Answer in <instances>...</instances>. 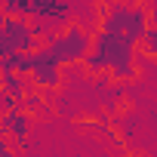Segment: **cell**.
Wrapping results in <instances>:
<instances>
[{
  "instance_id": "obj_1",
  "label": "cell",
  "mask_w": 157,
  "mask_h": 157,
  "mask_svg": "<svg viewBox=\"0 0 157 157\" xmlns=\"http://www.w3.org/2000/svg\"><path fill=\"white\" fill-rule=\"evenodd\" d=\"M136 40L126 31H108L99 28L96 40H93V52L86 56L83 68L99 77V74H111L114 83H129L139 77V65H136Z\"/></svg>"
},
{
  "instance_id": "obj_2",
  "label": "cell",
  "mask_w": 157,
  "mask_h": 157,
  "mask_svg": "<svg viewBox=\"0 0 157 157\" xmlns=\"http://www.w3.org/2000/svg\"><path fill=\"white\" fill-rule=\"evenodd\" d=\"M93 40H96L93 31H86L80 22L71 19V22L62 25V31L52 34L46 43H49V49L56 52V59H59L62 65H83L86 56L93 52Z\"/></svg>"
},
{
  "instance_id": "obj_3",
  "label": "cell",
  "mask_w": 157,
  "mask_h": 157,
  "mask_svg": "<svg viewBox=\"0 0 157 157\" xmlns=\"http://www.w3.org/2000/svg\"><path fill=\"white\" fill-rule=\"evenodd\" d=\"M49 37L43 28L31 25L25 16H3V28H0V56L6 52H34L46 43Z\"/></svg>"
},
{
  "instance_id": "obj_4",
  "label": "cell",
  "mask_w": 157,
  "mask_h": 157,
  "mask_svg": "<svg viewBox=\"0 0 157 157\" xmlns=\"http://www.w3.org/2000/svg\"><path fill=\"white\" fill-rule=\"evenodd\" d=\"M34 56H37V59H34V71H31L34 86L43 90V93L59 90V86H62V68H65V65L56 59V52L49 49V43H43Z\"/></svg>"
},
{
  "instance_id": "obj_5",
  "label": "cell",
  "mask_w": 157,
  "mask_h": 157,
  "mask_svg": "<svg viewBox=\"0 0 157 157\" xmlns=\"http://www.w3.org/2000/svg\"><path fill=\"white\" fill-rule=\"evenodd\" d=\"M28 129H31V120H28V111H25L22 105L13 108V111H3V114H0V136H6L16 148H25Z\"/></svg>"
},
{
  "instance_id": "obj_6",
  "label": "cell",
  "mask_w": 157,
  "mask_h": 157,
  "mask_svg": "<svg viewBox=\"0 0 157 157\" xmlns=\"http://www.w3.org/2000/svg\"><path fill=\"white\" fill-rule=\"evenodd\" d=\"M151 16H154V13H151L148 6L132 3V6H129V16H126V28H123V31H126L136 43H142V40H145V34H148V28H151Z\"/></svg>"
},
{
  "instance_id": "obj_7",
  "label": "cell",
  "mask_w": 157,
  "mask_h": 157,
  "mask_svg": "<svg viewBox=\"0 0 157 157\" xmlns=\"http://www.w3.org/2000/svg\"><path fill=\"white\" fill-rule=\"evenodd\" d=\"M31 86H34L31 74H19V71H0V90H3V93H10L13 99H19V105H22V99L31 93Z\"/></svg>"
},
{
  "instance_id": "obj_8",
  "label": "cell",
  "mask_w": 157,
  "mask_h": 157,
  "mask_svg": "<svg viewBox=\"0 0 157 157\" xmlns=\"http://www.w3.org/2000/svg\"><path fill=\"white\" fill-rule=\"evenodd\" d=\"M37 52V49H34ZM34 52H6L0 56V71H19V74H31L34 71Z\"/></svg>"
},
{
  "instance_id": "obj_9",
  "label": "cell",
  "mask_w": 157,
  "mask_h": 157,
  "mask_svg": "<svg viewBox=\"0 0 157 157\" xmlns=\"http://www.w3.org/2000/svg\"><path fill=\"white\" fill-rule=\"evenodd\" d=\"M126 16H129V3H111V6L105 10L102 28H108V31H123V28H126Z\"/></svg>"
},
{
  "instance_id": "obj_10",
  "label": "cell",
  "mask_w": 157,
  "mask_h": 157,
  "mask_svg": "<svg viewBox=\"0 0 157 157\" xmlns=\"http://www.w3.org/2000/svg\"><path fill=\"white\" fill-rule=\"evenodd\" d=\"M22 108L28 111V114H46V102H43V90H31L25 99H22Z\"/></svg>"
},
{
  "instance_id": "obj_11",
  "label": "cell",
  "mask_w": 157,
  "mask_h": 157,
  "mask_svg": "<svg viewBox=\"0 0 157 157\" xmlns=\"http://www.w3.org/2000/svg\"><path fill=\"white\" fill-rule=\"evenodd\" d=\"M31 3L34 0H3V16H25V19H31Z\"/></svg>"
},
{
  "instance_id": "obj_12",
  "label": "cell",
  "mask_w": 157,
  "mask_h": 157,
  "mask_svg": "<svg viewBox=\"0 0 157 157\" xmlns=\"http://www.w3.org/2000/svg\"><path fill=\"white\" fill-rule=\"evenodd\" d=\"M139 46H142L151 59H157V28H148V34H145V40H142Z\"/></svg>"
},
{
  "instance_id": "obj_13",
  "label": "cell",
  "mask_w": 157,
  "mask_h": 157,
  "mask_svg": "<svg viewBox=\"0 0 157 157\" xmlns=\"http://www.w3.org/2000/svg\"><path fill=\"white\" fill-rule=\"evenodd\" d=\"M136 3H142V6H148V10H154V6H157V0H136Z\"/></svg>"
}]
</instances>
